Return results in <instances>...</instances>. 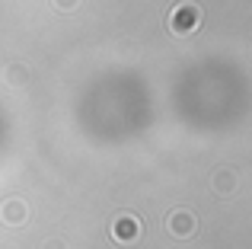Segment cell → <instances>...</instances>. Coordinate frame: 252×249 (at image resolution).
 <instances>
[{"instance_id":"obj_8","label":"cell","mask_w":252,"mask_h":249,"mask_svg":"<svg viewBox=\"0 0 252 249\" xmlns=\"http://www.w3.org/2000/svg\"><path fill=\"white\" fill-rule=\"evenodd\" d=\"M42 249H64V243H61V240H48Z\"/></svg>"},{"instance_id":"obj_6","label":"cell","mask_w":252,"mask_h":249,"mask_svg":"<svg viewBox=\"0 0 252 249\" xmlns=\"http://www.w3.org/2000/svg\"><path fill=\"white\" fill-rule=\"evenodd\" d=\"M29 80V70L23 67V64H10V67H6V83H10V87H19V83H26Z\"/></svg>"},{"instance_id":"obj_5","label":"cell","mask_w":252,"mask_h":249,"mask_svg":"<svg viewBox=\"0 0 252 249\" xmlns=\"http://www.w3.org/2000/svg\"><path fill=\"white\" fill-rule=\"evenodd\" d=\"M236 186H240V179H236L233 169H217V173H214V192H217V195L236 192Z\"/></svg>"},{"instance_id":"obj_3","label":"cell","mask_w":252,"mask_h":249,"mask_svg":"<svg viewBox=\"0 0 252 249\" xmlns=\"http://www.w3.org/2000/svg\"><path fill=\"white\" fill-rule=\"evenodd\" d=\"M195 227H198L195 214H191V211H185V208H176V211H172L169 218H166V230H169L176 240L191 237V233H195Z\"/></svg>"},{"instance_id":"obj_2","label":"cell","mask_w":252,"mask_h":249,"mask_svg":"<svg viewBox=\"0 0 252 249\" xmlns=\"http://www.w3.org/2000/svg\"><path fill=\"white\" fill-rule=\"evenodd\" d=\"M198 26H201V10H198L195 3H179L176 10L169 13V29L176 32V35H189Z\"/></svg>"},{"instance_id":"obj_1","label":"cell","mask_w":252,"mask_h":249,"mask_svg":"<svg viewBox=\"0 0 252 249\" xmlns=\"http://www.w3.org/2000/svg\"><path fill=\"white\" fill-rule=\"evenodd\" d=\"M141 233H144V227H141V220H137V214H131V211L115 214V220H112V240H115V243L131 246V243L141 240Z\"/></svg>"},{"instance_id":"obj_4","label":"cell","mask_w":252,"mask_h":249,"mask_svg":"<svg viewBox=\"0 0 252 249\" xmlns=\"http://www.w3.org/2000/svg\"><path fill=\"white\" fill-rule=\"evenodd\" d=\"M26 218H29V208H26L23 198H6L3 205H0V224H6V227H23Z\"/></svg>"},{"instance_id":"obj_7","label":"cell","mask_w":252,"mask_h":249,"mask_svg":"<svg viewBox=\"0 0 252 249\" xmlns=\"http://www.w3.org/2000/svg\"><path fill=\"white\" fill-rule=\"evenodd\" d=\"M51 3H55V10H77V6H80V0H51Z\"/></svg>"}]
</instances>
